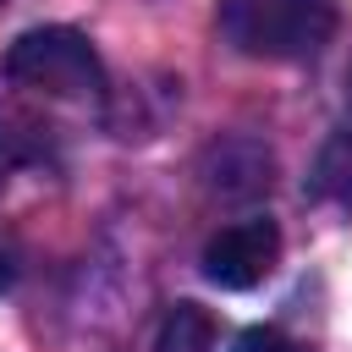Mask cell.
<instances>
[{
    "instance_id": "cell-4",
    "label": "cell",
    "mask_w": 352,
    "mask_h": 352,
    "mask_svg": "<svg viewBox=\"0 0 352 352\" xmlns=\"http://www.w3.org/2000/svg\"><path fill=\"white\" fill-rule=\"evenodd\" d=\"M154 352H214V314L198 308V302H176L160 319Z\"/></svg>"
},
{
    "instance_id": "cell-7",
    "label": "cell",
    "mask_w": 352,
    "mask_h": 352,
    "mask_svg": "<svg viewBox=\"0 0 352 352\" xmlns=\"http://www.w3.org/2000/svg\"><path fill=\"white\" fill-rule=\"evenodd\" d=\"M16 160H22V143H16V132H11V121L0 116V187H6V176L16 170Z\"/></svg>"
},
{
    "instance_id": "cell-6",
    "label": "cell",
    "mask_w": 352,
    "mask_h": 352,
    "mask_svg": "<svg viewBox=\"0 0 352 352\" xmlns=\"http://www.w3.org/2000/svg\"><path fill=\"white\" fill-rule=\"evenodd\" d=\"M236 352H297V341H286V336L270 330V324H253V330L236 336Z\"/></svg>"
},
{
    "instance_id": "cell-1",
    "label": "cell",
    "mask_w": 352,
    "mask_h": 352,
    "mask_svg": "<svg viewBox=\"0 0 352 352\" xmlns=\"http://www.w3.org/2000/svg\"><path fill=\"white\" fill-rule=\"evenodd\" d=\"M336 0H220V33L253 60H302L330 44Z\"/></svg>"
},
{
    "instance_id": "cell-2",
    "label": "cell",
    "mask_w": 352,
    "mask_h": 352,
    "mask_svg": "<svg viewBox=\"0 0 352 352\" xmlns=\"http://www.w3.org/2000/svg\"><path fill=\"white\" fill-rule=\"evenodd\" d=\"M6 77L33 94H50V99H88L104 88L99 55H94L88 33H77V28H28L6 50Z\"/></svg>"
},
{
    "instance_id": "cell-8",
    "label": "cell",
    "mask_w": 352,
    "mask_h": 352,
    "mask_svg": "<svg viewBox=\"0 0 352 352\" xmlns=\"http://www.w3.org/2000/svg\"><path fill=\"white\" fill-rule=\"evenodd\" d=\"M6 280H11V270H6V258H0V286H6Z\"/></svg>"
},
{
    "instance_id": "cell-5",
    "label": "cell",
    "mask_w": 352,
    "mask_h": 352,
    "mask_svg": "<svg viewBox=\"0 0 352 352\" xmlns=\"http://www.w3.org/2000/svg\"><path fill=\"white\" fill-rule=\"evenodd\" d=\"M308 192L324 204H352V132H336L319 148V160L308 170Z\"/></svg>"
},
{
    "instance_id": "cell-3",
    "label": "cell",
    "mask_w": 352,
    "mask_h": 352,
    "mask_svg": "<svg viewBox=\"0 0 352 352\" xmlns=\"http://www.w3.org/2000/svg\"><path fill=\"white\" fill-rule=\"evenodd\" d=\"M280 258V226L270 214H248V220H231L220 226L209 242H204V275L220 286V292H248L258 286Z\"/></svg>"
}]
</instances>
